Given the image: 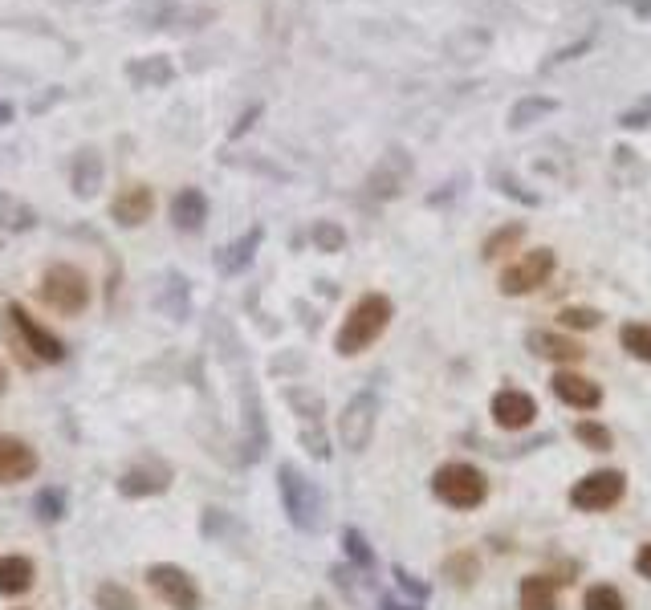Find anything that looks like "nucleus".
Returning a JSON list of instances; mask_svg holds the SVG:
<instances>
[{"label": "nucleus", "mask_w": 651, "mask_h": 610, "mask_svg": "<svg viewBox=\"0 0 651 610\" xmlns=\"http://www.w3.org/2000/svg\"><path fill=\"white\" fill-rule=\"evenodd\" d=\"M277 480H281V501H285L289 521L298 525V529H318V521H322V497H318V488L298 468H293V464H281Z\"/></svg>", "instance_id": "nucleus-4"}, {"label": "nucleus", "mask_w": 651, "mask_h": 610, "mask_svg": "<svg viewBox=\"0 0 651 610\" xmlns=\"http://www.w3.org/2000/svg\"><path fill=\"white\" fill-rule=\"evenodd\" d=\"M375 415H379V403H375L371 391L354 395V399L346 403V411H342V419H338V436H342V444H346L350 452H363V448L371 444V436H375Z\"/></svg>", "instance_id": "nucleus-6"}, {"label": "nucleus", "mask_w": 651, "mask_h": 610, "mask_svg": "<svg viewBox=\"0 0 651 610\" xmlns=\"http://www.w3.org/2000/svg\"><path fill=\"white\" fill-rule=\"evenodd\" d=\"M521 610H558V598H554V582L534 574L521 582Z\"/></svg>", "instance_id": "nucleus-18"}, {"label": "nucleus", "mask_w": 651, "mask_h": 610, "mask_svg": "<svg viewBox=\"0 0 651 610\" xmlns=\"http://www.w3.org/2000/svg\"><path fill=\"white\" fill-rule=\"evenodd\" d=\"M635 570H639L643 578H651V545H643V549H639V558H635Z\"/></svg>", "instance_id": "nucleus-32"}, {"label": "nucleus", "mask_w": 651, "mask_h": 610, "mask_svg": "<svg viewBox=\"0 0 651 610\" xmlns=\"http://www.w3.org/2000/svg\"><path fill=\"white\" fill-rule=\"evenodd\" d=\"M33 586V562L29 558H0V594H25Z\"/></svg>", "instance_id": "nucleus-16"}, {"label": "nucleus", "mask_w": 651, "mask_h": 610, "mask_svg": "<svg viewBox=\"0 0 651 610\" xmlns=\"http://www.w3.org/2000/svg\"><path fill=\"white\" fill-rule=\"evenodd\" d=\"M574 436L590 448V452H607L611 448V432H607V427L603 423H590V419H582L578 427H574Z\"/></svg>", "instance_id": "nucleus-22"}, {"label": "nucleus", "mask_w": 651, "mask_h": 610, "mask_svg": "<svg viewBox=\"0 0 651 610\" xmlns=\"http://www.w3.org/2000/svg\"><path fill=\"white\" fill-rule=\"evenodd\" d=\"M623 488H627V480H623V472H590V476H582L574 488H570V501H574V509H586V513H603V509H611V505H619L623 501Z\"/></svg>", "instance_id": "nucleus-5"}, {"label": "nucleus", "mask_w": 651, "mask_h": 610, "mask_svg": "<svg viewBox=\"0 0 651 610\" xmlns=\"http://www.w3.org/2000/svg\"><path fill=\"white\" fill-rule=\"evenodd\" d=\"M9 322H13V330L25 338V346H29V354L37 358V362H62L66 358V346H62V338H53L49 330H41L21 305H9Z\"/></svg>", "instance_id": "nucleus-9"}, {"label": "nucleus", "mask_w": 651, "mask_h": 610, "mask_svg": "<svg viewBox=\"0 0 651 610\" xmlns=\"http://www.w3.org/2000/svg\"><path fill=\"white\" fill-rule=\"evenodd\" d=\"M395 578H399V586H403V590H411V594H416V598H424V594H428V586H420V582H411V578H407L403 570H395Z\"/></svg>", "instance_id": "nucleus-31"}, {"label": "nucleus", "mask_w": 651, "mask_h": 610, "mask_svg": "<svg viewBox=\"0 0 651 610\" xmlns=\"http://www.w3.org/2000/svg\"><path fill=\"white\" fill-rule=\"evenodd\" d=\"M387 322H391V301L383 297V293H367V297H359L354 301V310L346 314V322H342V330H338V354H363L383 330H387Z\"/></svg>", "instance_id": "nucleus-1"}, {"label": "nucleus", "mask_w": 651, "mask_h": 610, "mask_svg": "<svg viewBox=\"0 0 651 610\" xmlns=\"http://www.w3.org/2000/svg\"><path fill=\"white\" fill-rule=\"evenodd\" d=\"M534 415H538V403L529 399L525 391H501L497 399H493V419L501 423V427H509V432H521V427H529L534 423Z\"/></svg>", "instance_id": "nucleus-12"}, {"label": "nucleus", "mask_w": 651, "mask_h": 610, "mask_svg": "<svg viewBox=\"0 0 651 610\" xmlns=\"http://www.w3.org/2000/svg\"><path fill=\"white\" fill-rule=\"evenodd\" d=\"M151 208H155V196H151V188L147 183H131V188H123L118 192V200H114V220L118 224H127V228H135V224H143L147 216H151Z\"/></svg>", "instance_id": "nucleus-13"}, {"label": "nucleus", "mask_w": 651, "mask_h": 610, "mask_svg": "<svg viewBox=\"0 0 651 610\" xmlns=\"http://www.w3.org/2000/svg\"><path fill=\"white\" fill-rule=\"evenodd\" d=\"M554 395L578 411H595L603 403V391L595 379H586V375H574V371H558L554 375Z\"/></svg>", "instance_id": "nucleus-11"}, {"label": "nucleus", "mask_w": 651, "mask_h": 610, "mask_svg": "<svg viewBox=\"0 0 651 610\" xmlns=\"http://www.w3.org/2000/svg\"><path fill=\"white\" fill-rule=\"evenodd\" d=\"M383 610H420V606H403V602H383Z\"/></svg>", "instance_id": "nucleus-35"}, {"label": "nucleus", "mask_w": 651, "mask_h": 610, "mask_svg": "<svg viewBox=\"0 0 651 610\" xmlns=\"http://www.w3.org/2000/svg\"><path fill=\"white\" fill-rule=\"evenodd\" d=\"M37 513L45 521H57V517H62V497H57V493H41L37 497Z\"/></svg>", "instance_id": "nucleus-29"}, {"label": "nucleus", "mask_w": 651, "mask_h": 610, "mask_svg": "<svg viewBox=\"0 0 651 610\" xmlns=\"http://www.w3.org/2000/svg\"><path fill=\"white\" fill-rule=\"evenodd\" d=\"M627 127H647V114H627Z\"/></svg>", "instance_id": "nucleus-33"}, {"label": "nucleus", "mask_w": 651, "mask_h": 610, "mask_svg": "<svg viewBox=\"0 0 651 610\" xmlns=\"http://www.w3.org/2000/svg\"><path fill=\"white\" fill-rule=\"evenodd\" d=\"M98 610H139V602H135V594L127 586L102 582L98 586Z\"/></svg>", "instance_id": "nucleus-19"}, {"label": "nucleus", "mask_w": 651, "mask_h": 610, "mask_svg": "<svg viewBox=\"0 0 651 610\" xmlns=\"http://www.w3.org/2000/svg\"><path fill=\"white\" fill-rule=\"evenodd\" d=\"M167 480H171V472L163 464H155V468H131L118 480V488H123L127 497H151V493H163Z\"/></svg>", "instance_id": "nucleus-15"}, {"label": "nucleus", "mask_w": 651, "mask_h": 610, "mask_svg": "<svg viewBox=\"0 0 651 610\" xmlns=\"http://www.w3.org/2000/svg\"><path fill=\"white\" fill-rule=\"evenodd\" d=\"M432 488H436V497L452 509H477L489 493V484H485V472L481 468H472V464H444L436 476H432Z\"/></svg>", "instance_id": "nucleus-3"}, {"label": "nucleus", "mask_w": 651, "mask_h": 610, "mask_svg": "<svg viewBox=\"0 0 651 610\" xmlns=\"http://www.w3.org/2000/svg\"><path fill=\"white\" fill-rule=\"evenodd\" d=\"M582 610H623V594L615 586H590L582 598Z\"/></svg>", "instance_id": "nucleus-21"}, {"label": "nucleus", "mask_w": 651, "mask_h": 610, "mask_svg": "<svg viewBox=\"0 0 651 610\" xmlns=\"http://www.w3.org/2000/svg\"><path fill=\"white\" fill-rule=\"evenodd\" d=\"M74 183H78V192H82V196L94 192V183H98V163H94V155H86V171H82Z\"/></svg>", "instance_id": "nucleus-30"}, {"label": "nucleus", "mask_w": 651, "mask_h": 610, "mask_svg": "<svg viewBox=\"0 0 651 610\" xmlns=\"http://www.w3.org/2000/svg\"><path fill=\"white\" fill-rule=\"evenodd\" d=\"M529 346L542 358H554V362H578L582 358V346L574 338H558V334H529Z\"/></svg>", "instance_id": "nucleus-17"}, {"label": "nucleus", "mask_w": 651, "mask_h": 610, "mask_svg": "<svg viewBox=\"0 0 651 610\" xmlns=\"http://www.w3.org/2000/svg\"><path fill=\"white\" fill-rule=\"evenodd\" d=\"M257 240H261V232H249L241 244H232V249H228V257H220V269H224V273H236V269H241V265L253 257Z\"/></svg>", "instance_id": "nucleus-23"}, {"label": "nucleus", "mask_w": 651, "mask_h": 610, "mask_svg": "<svg viewBox=\"0 0 651 610\" xmlns=\"http://www.w3.org/2000/svg\"><path fill=\"white\" fill-rule=\"evenodd\" d=\"M342 545H346V554L359 562V566H371L375 562V554H371V545H367V537L359 533V529H346L342 533Z\"/></svg>", "instance_id": "nucleus-26"}, {"label": "nucleus", "mask_w": 651, "mask_h": 610, "mask_svg": "<svg viewBox=\"0 0 651 610\" xmlns=\"http://www.w3.org/2000/svg\"><path fill=\"white\" fill-rule=\"evenodd\" d=\"M558 318L566 330H595L599 326V310H586V305H566Z\"/></svg>", "instance_id": "nucleus-24"}, {"label": "nucleus", "mask_w": 651, "mask_h": 610, "mask_svg": "<svg viewBox=\"0 0 651 610\" xmlns=\"http://www.w3.org/2000/svg\"><path fill=\"white\" fill-rule=\"evenodd\" d=\"M635 13L639 17H651V0H635Z\"/></svg>", "instance_id": "nucleus-34"}, {"label": "nucleus", "mask_w": 651, "mask_h": 610, "mask_svg": "<svg viewBox=\"0 0 651 610\" xmlns=\"http://www.w3.org/2000/svg\"><path fill=\"white\" fill-rule=\"evenodd\" d=\"M0 391H5V375H0Z\"/></svg>", "instance_id": "nucleus-36"}, {"label": "nucleus", "mask_w": 651, "mask_h": 610, "mask_svg": "<svg viewBox=\"0 0 651 610\" xmlns=\"http://www.w3.org/2000/svg\"><path fill=\"white\" fill-rule=\"evenodd\" d=\"M517 240H521V224H509V228L493 232V236L485 240V257H489V261H493V257H501V249H513Z\"/></svg>", "instance_id": "nucleus-27"}, {"label": "nucleus", "mask_w": 651, "mask_h": 610, "mask_svg": "<svg viewBox=\"0 0 651 610\" xmlns=\"http://www.w3.org/2000/svg\"><path fill=\"white\" fill-rule=\"evenodd\" d=\"M554 273V253L550 249H534L525 253L521 261H513L505 273H501V293L509 297H521V293H534L538 285H546Z\"/></svg>", "instance_id": "nucleus-7"}, {"label": "nucleus", "mask_w": 651, "mask_h": 610, "mask_svg": "<svg viewBox=\"0 0 651 610\" xmlns=\"http://www.w3.org/2000/svg\"><path fill=\"white\" fill-rule=\"evenodd\" d=\"M619 342H623L635 358L651 362V326H635V322H627V326L619 330Z\"/></svg>", "instance_id": "nucleus-20"}, {"label": "nucleus", "mask_w": 651, "mask_h": 610, "mask_svg": "<svg viewBox=\"0 0 651 610\" xmlns=\"http://www.w3.org/2000/svg\"><path fill=\"white\" fill-rule=\"evenodd\" d=\"M550 110H554V102H550V98H525V102H517V106H513L509 122H513V127H529V118H534V114H550Z\"/></svg>", "instance_id": "nucleus-25"}, {"label": "nucleus", "mask_w": 651, "mask_h": 610, "mask_svg": "<svg viewBox=\"0 0 651 610\" xmlns=\"http://www.w3.org/2000/svg\"><path fill=\"white\" fill-rule=\"evenodd\" d=\"M147 578H151L155 594H159L163 602H171V610H200V586H196L180 566L159 562V566L147 570Z\"/></svg>", "instance_id": "nucleus-8"}, {"label": "nucleus", "mask_w": 651, "mask_h": 610, "mask_svg": "<svg viewBox=\"0 0 651 610\" xmlns=\"http://www.w3.org/2000/svg\"><path fill=\"white\" fill-rule=\"evenodd\" d=\"M37 472V452L25 440L0 436V484H17Z\"/></svg>", "instance_id": "nucleus-10"}, {"label": "nucleus", "mask_w": 651, "mask_h": 610, "mask_svg": "<svg viewBox=\"0 0 651 610\" xmlns=\"http://www.w3.org/2000/svg\"><path fill=\"white\" fill-rule=\"evenodd\" d=\"M314 240L322 244V249H326V253H338V249H342V244H346V236H342V228H334V224H318V228H314Z\"/></svg>", "instance_id": "nucleus-28"}, {"label": "nucleus", "mask_w": 651, "mask_h": 610, "mask_svg": "<svg viewBox=\"0 0 651 610\" xmlns=\"http://www.w3.org/2000/svg\"><path fill=\"white\" fill-rule=\"evenodd\" d=\"M41 297H45L49 310L74 318V314H82L86 305H90V281H86V273L74 269V265H53V269L41 277Z\"/></svg>", "instance_id": "nucleus-2"}, {"label": "nucleus", "mask_w": 651, "mask_h": 610, "mask_svg": "<svg viewBox=\"0 0 651 610\" xmlns=\"http://www.w3.org/2000/svg\"><path fill=\"white\" fill-rule=\"evenodd\" d=\"M204 216H208V200H204V192H196V188H184L180 196L171 200V220H175V228L196 232V228L204 224Z\"/></svg>", "instance_id": "nucleus-14"}]
</instances>
